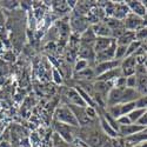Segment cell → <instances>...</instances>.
Segmentation results:
<instances>
[{
  "label": "cell",
  "instance_id": "1",
  "mask_svg": "<svg viewBox=\"0 0 147 147\" xmlns=\"http://www.w3.org/2000/svg\"><path fill=\"white\" fill-rule=\"evenodd\" d=\"M80 134L81 136H79V139L86 144L87 147H102L108 140V137L105 136L101 128L100 131H98V128H92L91 124L82 127L80 129Z\"/></svg>",
  "mask_w": 147,
  "mask_h": 147
},
{
  "label": "cell",
  "instance_id": "2",
  "mask_svg": "<svg viewBox=\"0 0 147 147\" xmlns=\"http://www.w3.org/2000/svg\"><path fill=\"white\" fill-rule=\"evenodd\" d=\"M78 127H73L66 124H63V122L59 121H54V129H55V134L66 144H72L73 140H74V132L77 131Z\"/></svg>",
  "mask_w": 147,
  "mask_h": 147
},
{
  "label": "cell",
  "instance_id": "3",
  "mask_svg": "<svg viewBox=\"0 0 147 147\" xmlns=\"http://www.w3.org/2000/svg\"><path fill=\"white\" fill-rule=\"evenodd\" d=\"M54 117H55L57 121L63 122V124H66V125H69V126H73V127H78L79 126L74 114L72 113V111L69 109V107L67 105L58 107Z\"/></svg>",
  "mask_w": 147,
  "mask_h": 147
},
{
  "label": "cell",
  "instance_id": "4",
  "mask_svg": "<svg viewBox=\"0 0 147 147\" xmlns=\"http://www.w3.org/2000/svg\"><path fill=\"white\" fill-rule=\"evenodd\" d=\"M122 25H124V27L126 28V31L136 32L139 28L146 27V22L144 21V18H140V17L129 12V14L122 20Z\"/></svg>",
  "mask_w": 147,
  "mask_h": 147
},
{
  "label": "cell",
  "instance_id": "5",
  "mask_svg": "<svg viewBox=\"0 0 147 147\" xmlns=\"http://www.w3.org/2000/svg\"><path fill=\"white\" fill-rule=\"evenodd\" d=\"M67 106L69 107L72 113L74 114L79 126L85 127V126H87L93 122V120L87 115L86 107H79V106H74V105H67Z\"/></svg>",
  "mask_w": 147,
  "mask_h": 147
},
{
  "label": "cell",
  "instance_id": "6",
  "mask_svg": "<svg viewBox=\"0 0 147 147\" xmlns=\"http://www.w3.org/2000/svg\"><path fill=\"white\" fill-rule=\"evenodd\" d=\"M136 67H137V61L136 57H126L120 61V69H121V74L124 78L131 77L136 74Z\"/></svg>",
  "mask_w": 147,
  "mask_h": 147
},
{
  "label": "cell",
  "instance_id": "7",
  "mask_svg": "<svg viewBox=\"0 0 147 147\" xmlns=\"http://www.w3.org/2000/svg\"><path fill=\"white\" fill-rule=\"evenodd\" d=\"M115 48H117V42L113 40V42L109 45L106 50L99 52L95 54V61L98 64L104 63V61H109V60H114V54H115Z\"/></svg>",
  "mask_w": 147,
  "mask_h": 147
},
{
  "label": "cell",
  "instance_id": "8",
  "mask_svg": "<svg viewBox=\"0 0 147 147\" xmlns=\"http://www.w3.org/2000/svg\"><path fill=\"white\" fill-rule=\"evenodd\" d=\"M120 67V61L118 60H109V61H104V63H99L96 64L95 68H93L94 73H95V77H99L102 73L107 72V71H111L113 68Z\"/></svg>",
  "mask_w": 147,
  "mask_h": 147
},
{
  "label": "cell",
  "instance_id": "9",
  "mask_svg": "<svg viewBox=\"0 0 147 147\" xmlns=\"http://www.w3.org/2000/svg\"><path fill=\"white\" fill-rule=\"evenodd\" d=\"M65 96L69 101L68 105H74V106H79V107H86V104H85V101L82 100V98L80 96V94L78 93V91L76 88L66 90Z\"/></svg>",
  "mask_w": 147,
  "mask_h": 147
},
{
  "label": "cell",
  "instance_id": "10",
  "mask_svg": "<svg viewBox=\"0 0 147 147\" xmlns=\"http://www.w3.org/2000/svg\"><path fill=\"white\" fill-rule=\"evenodd\" d=\"M146 129V127H142V126H139L137 124H129V125H124V126H119V131H118V134L119 137H129L132 134H136V133H139L141 131Z\"/></svg>",
  "mask_w": 147,
  "mask_h": 147
},
{
  "label": "cell",
  "instance_id": "11",
  "mask_svg": "<svg viewBox=\"0 0 147 147\" xmlns=\"http://www.w3.org/2000/svg\"><path fill=\"white\" fill-rule=\"evenodd\" d=\"M126 5L131 13L140 18L146 17V1H128Z\"/></svg>",
  "mask_w": 147,
  "mask_h": 147
},
{
  "label": "cell",
  "instance_id": "12",
  "mask_svg": "<svg viewBox=\"0 0 147 147\" xmlns=\"http://www.w3.org/2000/svg\"><path fill=\"white\" fill-rule=\"evenodd\" d=\"M71 24H72L73 31L79 32V33L85 32V31H86L90 27V22H88L87 18H85L82 16H77L76 18H73Z\"/></svg>",
  "mask_w": 147,
  "mask_h": 147
},
{
  "label": "cell",
  "instance_id": "13",
  "mask_svg": "<svg viewBox=\"0 0 147 147\" xmlns=\"http://www.w3.org/2000/svg\"><path fill=\"white\" fill-rule=\"evenodd\" d=\"M91 28L94 32L95 36H101V38H111V28H109L104 21H99L98 24L91 25Z\"/></svg>",
  "mask_w": 147,
  "mask_h": 147
},
{
  "label": "cell",
  "instance_id": "14",
  "mask_svg": "<svg viewBox=\"0 0 147 147\" xmlns=\"http://www.w3.org/2000/svg\"><path fill=\"white\" fill-rule=\"evenodd\" d=\"M122 77L121 74V69L120 67H117V68H113L111 71H107L105 73H102V74H100L98 78V81H105V82H113L115 79Z\"/></svg>",
  "mask_w": 147,
  "mask_h": 147
},
{
  "label": "cell",
  "instance_id": "15",
  "mask_svg": "<svg viewBox=\"0 0 147 147\" xmlns=\"http://www.w3.org/2000/svg\"><path fill=\"white\" fill-rule=\"evenodd\" d=\"M129 14V9L127 7L126 4L120 3V4H114V8H113V14L112 17L115 18L117 20L122 21Z\"/></svg>",
  "mask_w": 147,
  "mask_h": 147
},
{
  "label": "cell",
  "instance_id": "16",
  "mask_svg": "<svg viewBox=\"0 0 147 147\" xmlns=\"http://www.w3.org/2000/svg\"><path fill=\"white\" fill-rule=\"evenodd\" d=\"M146 138H147V136H146V129H144V131H141V132H139V133L132 134V136H129V137L124 138V140H125L127 144H129V145H132V146L136 147V146H138V145H140V144L146 142Z\"/></svg>",
  "mask_w": 147,
  "mask_h": 147
},
{
  "label": "cell",
  "instance_id": "17",
  "mask_svg": "<svg viewBox=\"0 0 147 147\" xmlns=\"http://www.w3.org/2000/svg\"><path fill=\"white\" fill-rule=\"evenodd\" d=\"M114 39L112 38H101V36H96V39L93 44V50H94V53H99L104 50H106V48L111 45L113 42Z\"/></svg>",
  "mask_w": 147,
  "mask_h": 147
},
{
  "label": "cell",
  "instance_id": "18",
  "mask_svg": "<svg viewBox=\"0 0 147 147\" xmlns=\"http://www.w3.org/2000/svg\"><path fill=\"white\" fill-rule=\"evenodd\" d=\"M79 57L84 60H88V59H94L95 58V53L93 50L92 45H86V44H80L79 47Z\"/></svg>",
  "mask_w": 147,
  "mask_h": 147
},
{
  "label": "cell",
  "instance_id": "19",
  "mask_svg": "<svg viewBox=\"0 0 147 147\" xmlns=\"http://www.w3.org/2000/svg\"><path fill=\"white\" fill-rule=\"evenodd\" d=\"M134 40H136V34H134V32L126 31L120 38H118L115 40V42H117V45H120V46H128Z\"/></svg>",
  "mask_w": 147,
  "mask_h": 147
},
{
  "label": "cell",
  "instance_id": "20",
  "mask_svg": "<svg viewBox=\"0 0 147 147\" xmlns=\"http://www.w3.org/2000/svg\"><path fill=\"white\" fill-rule=\"evenodd\" d=\"M95 39H96V36H95L94 32L92 31L91 26H90L86 31H85V32H82L81 35H80V41H81V44H86V45H92V46H93Z\"/></svg>",
  "mask_w": 147,
  "mask_h": 147
},
{
  "label": "cell",
  "instance_id": "21",
  "mask_svg": "<svg viewBox=\"0 0 147 147\" xmlns=\"http://www.w3.org/2000/svg\"><path fill=\"white\" fill-rule=\"evenodd\" d=\"M94 77H95V73H94L93 68H91V67H87L80 72L74 73V78L80 79V80H91Z\"/></svg>",
  "mask_w": 147,
  "mask_h": 147
},
{
  "label": "cell",
  "instance_id": "22",
  "mask_svg": "<svg viewBox=\"0 0 147 147\" xmlns=\"http://www.w3.org/2000/svg\"><path fill=\"white\" fill-rule=\"evenodd\" d=\"M144 45V42H140L138 40H134L132 41L128 46H127V50H126V57H131V55H134L137 53V51L139 50V48ZM125 57V58H126Z\"/></svg>",
  "mask_w": 147,
  "mask_h": 147
},
{
  "label": "cell",
  "instance_id": "23",
  "mask_svg": "<svg viewBox=\"0 0 147 147\" xmlns=\"http://www.w3.org/2000/svg\"><path fill=\"white\" fill-rule=\"evenodd\" d=\"M146 113V109H141V108H134L132 112H129L127 114V118L129 119L131 124H136V122L138 121V119L144 114Z\"/></svg>",
  "mask_w": 147,
  "mask_h": 147
},
{
  "label": "cell",
  "instance_id": "24",
  "mask_svg": "<svg viewBox=\"0 0 147 147\" xmlns=\"http://www.w3.org/2000/svg\"><path fill=\"white\" fill-rule=\"evenodd\" d=\"M126 50H127V46H120V45H117L115 54H114V60L121 61L122 59L126 57Z\"/></svg>",
  "mask_w": 147,
  "mask_h": 147
},
{
  "label": "cell",
  "instance_id": "25",
  "mask_svg": "<svg viewBox=\"0 0 147 147\" xmlns=\"http://www.w3.org/2000/svg\"><path fill=\"white\" fill-rule=\"evenodd\" d=\"M136 108V105L133 102H126V104H120V112L121 115H127L129 112H132Z\"/></svg>",
  "mask_w": 147,
  "mask_h": 147
},
{
  "label": "cell",
  "instance_id": "26",
  "mask_svg": "<svg viewBox=\"0 0 147 147\" xmlns=\"http://www.w3.org/2000/svg\"><path fill=\"white\" fill-rule=\"evenodd\" d=\"M88 67V61L87 60H84V59H79L77 63H76V66H74V72H80L85 68Z\"/></svg>",
  "mask_w": 147,
  "mask_h": 147
},
{
  "label": "cell",
  "instance_id": "27",
  "mask_svg": "<svg viewBox=\"0 0 147 147\" xmlns=\"http://www.w3.org/2000/svg\"><path fill=\"white\" fill-rule=\"evenodd\" d=\"M146 95H141L140 98L134 101V105H136V108H141V109H146Z\"/></svg>",
  "mask_w": 147,
  "mask_h": 147
},
{
  "label": "cell",
  "instance_id": "28",
  "mask_svg": "<svg viewBox=\"0 0 147 147\" xmlns=\"http://www.w3.org/2000/svg\"><path fill=\"white\" fill-rule=\"evenodd\" d=\"M136 85H137V77H136V74L126 78V87L136 90Z\"/></svg>",
  "mask_w": 147,
  "mask_h": 147
},
{
  "label": "cell",
  "instance_id": "29",
  "mask_svg": "<svg viewBox=\"0 0 147 147\" xmlns=\"http://www.w3.org/2000/svg\"><path fill=\"white\" fill-rule=\"evenodd\" d=\"M115 120H117V122H118L119 126H124V125H129V124H131V121H129V119L127 118V115H121V117H119V118L115 119Z\"/></svg>",
  "mask_w": 147,
  "mask_h": 147
},
{
  "label": "cell",
  "instance_id": "30",
  "mask_svg": "<svg viewBox=\"0 0 147 147\" xmlns=\"http://www.w3.org/2000/svg\"><path fill=\"white\" fill-rule=\"evenodd\" d=\"M136 124L139 125V126L146 127V124H147V113H144V114L138 119V121L136 122Z\"/></svg>",
  "mask_w": 147,
  "mask_h": 147
},
{
  "label": "cell",
  "instance_id": "31",
  "mask_svg": "<svg viewBox=\"0 0 147 147\" xmlns=\"http://www.w3.org/2000/svg\"><path fill=\"white\" fill-rule=\"evenodd\" d=\"M55 147H72L69 144H66L65 141H63L60 139V141L59 142H55Z\"/></svg>",
  "mask_w": 147,
  "mask_h": 147
},
{
  "label": "cell",
  "instance_id": "32",
  "mask_svg": "<svg viewBox=\"0 0 147 147\" xmlns=\"http://www.w3.org/2000/svg\"><path fill=\"white\" fill-rule=\"evenodd\" d=\"M53 73H54V77H55V81H57L58 84H60V82H61V78L58 77V71H57V69H53Z\"/></svg>",
  "mask_w": 147,
  "mask_h": 147
},
{
  "label": "cell",
  "instance_id": "33",
  "mask_svg": "<svg viewBox=\"0 0 147 147\" xmlns=\"http://www.w3.org/2000/svg\"><path fill=\"white\" fill-rule=\"evenodd\" d=\"M0 147H11V145L7 141H3L1 144H0Z\"/></svg>",
  "mask_w": 147,
  "mask_h": 147
}]
</instances>
